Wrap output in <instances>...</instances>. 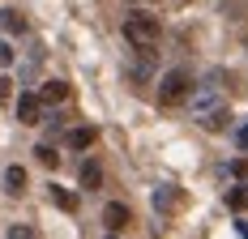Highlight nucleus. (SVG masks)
Segmentation results:
<instances>
[{
	"label": "nucleus",
	"instance_id": "f257e3e1",
	"mask_svg": "<svg viewBox=\"0 0 248 239\" xmlns=\"http://www.w3.org/2000/svg\"><path fill=\"white\" fill-rule=\"evenodd\" d=\"M158 34H163L158 17H150V13H128V22H124V39H128L137 51H154Z\"/></svg>",
	"mask_w": 248,
	"mask_h": 239
},
{
	"label": "nucleus",
	"instance_id": "f03ea898",
	"mask_svg": "<svg viewBox=\"0 0 248 239\" xmlns=\"http://www.w3.org/2000/svg\"><path fill=\"white\" fill-rule=\"evenodd\" d=\"M188 90H193L188 69H171V73H163V81H158V103L163 107H180L188 98Z\"/></svg>",
	"mask_w": 248,
	"mask_h": 239
},
{
	"label": "nucleus",
	"instance_id": "7ed1b4c3",
	"mask_svg": "<svg viewBox=\"0 0 248 239\" xmlns=\"http://www.w3.org/2000/svg\"><path fill=\"white\" fill-rule=\"evenodd\" d=\"M17 120H22V124H39V120H43V98L39 94H22L17 98Z\"/></svg>",
	"mask_w": 248,
	"mask_h": 239
},
{
	"label": "nucleus",
	"instance_id": "20e7f679",
	"mask_svg": "<svg viewBox=\"0 0 248 239\" xmlns=\"http://www.w3.org/2000/svg\"><path fill=\"white\" fill-rule=\"evenodd\" d=\"M103 222H107V231H124V226H128V205L111 201V205L103 209Z\"/></svg>",
	"mask_w": 248,
	"mask_h": 239
},
{
	"label": "nucleus",
	"instance_id": "39448f33",
	"mask_svg": "<svg viewBox=\"0 0 248 239\" xmlns=\"http://www.w3.org/2000/svg\"><path fill=\"white\" fill-rule=\"evenodd\" d=\"M0 30H4V34H22V30H26V17L17 13V9H0Z\"/></svg>",
	"mask_w": 248,
	"mask_h": 239
},
{
	"label": "nucleus",
	"instance_id": "423d86ee",
	"mask_svg": "<svg viewBox=\"0 0 248 239\" xmlns=\"http://www.w3.org/2000/svg\"><path fill=\"white\" fill-rule=\"evenodd\" d=\"M4 192H9V196H22V192H26V171L22 167L4 171Z\"/></svg>",
	"mask_w": 248,
	"mask_h": 239
},
{
	"label": "nucleus",
	"instance_id": "0eeeda50",
	"mask_svg": "<svg viewBox=\"0 0 248 239\" xmlns=\"http://www.w3.org/2000/svg\"><path fill=\"white\" fill-rule=\"evenodd\" d=\"M197 120L210 128V133H223V128H227V107H210V111H205V116H197Z\"/></svg>",
	"mask_w": 248,
	"mask_h": 239
},
{
	"label": "nucleus",
	"instance_id": "6e6552de",
	"mask_svg": "<svg viewBox=\"0 0 248 239\" xmlns=\"http://www.w3.org/2000/svg\"><path fill=\"white\" fill-rule=\"evenodd\" d=\"M227 209H235V214L248 209V184H235V188L227 192Z\"/></svg>",
	"mask_w": 248,
	"mask_h": 239
},
{
	"label": "nucleus",
	"instance_id": "1a4fd4ad",
	"mask_svg": "<svg viewBox=\"0 0 248 239\" xmlns=\"http://www.w3.org/2000/svg\"><path fill=\"white\" fill-rule=\"evenodd\" d=\"M64 141H69V149H90L94 145V128H73Z\"/></svg>",
	"mask_w": 248,
	"mask_h": 239
},
{
	"label": "nucleus",
	"instance_id": "9d476101",
	"mask_svg": "<svg viewBox=\"0 0 248 239\" xmlns=\"http://www.w3.org/2000/svg\"><path fill=\"white\" fill-rule=\"evenodd\" d=\"M39 98H43V103H64V98H69V86H64V81H47V86L39 90Z\"/></svg>",
	"mask_w": 248,
	"mask_h": 239
},
{
	"label": "nucleus",
	"instance_id": "9b49d317",
	"mask_svg": "<svg viewBox=\"0 0 248 239\" xmlns=\"http://www.w3.org/2000/svg\"><path fill=\"white\" fill-rule=\"evenodd\" d=\"M99 184H103L99 163H81V188H99Z\"/></svg>",
	"mask_w": 248,
	"mask_h": 239
},
{
	"label": "nucleus",
	"instance_id": "f8f14e48",
	"mask_svg": "<svg viewBox=\"0 0 248 239\" xmlns=\"http://www.w3.org/2000/svg\"><path fill=\"white\" fill-rule=\"evenodd\" d=\"M154 205H158V209H175V205H184V196L175 188H163V192H154Z\"/></svg>",
	"mask_w": 248,
	"mask_h": 239
},
{
	"label": "nucleus",
	"instance_id": "ddd939ff",
	"mask_svg": "<svg viewBox=\"0 0 248 239\" xmlns=\"http://www.w3.org/2000/svg\"><path fill=\"white\" fill-rule=\"evenodd\" d=\"M51 201H56L60 209H69V214H73V209H77V196H73V192H69V188H60V184L51 188Z\"/></svg>",
	"mask_w": 248,
	"mask_h": 239
},
{
	"label": "nucleus",
	"instance_id": "4468645a",
	"mask_svg": "<svg viewBox=\"0 0 248 239\" xmlns=\"http://www.w3.org/2000/svg\"><path fill=\"white\" fill-rule=\"evenodd\" d=\"M34 154H39V163H43V167H56V163H60V154H56L51 145H39Z\"/></svg>",
	"mask_w": 248,
	"mask_h": 239
},
{
	"label": "nucleus",
	"instance_id": "2eb2a0df",
	"mask_svg": "<svg viewBox=\"0 0 248 239\" xmlns=\"http://www.w3.org/2000/svg\"><path fill=\"white\" fill-rule=\"evenodd\" d=\"M231 175H235V179H248V158H235V163H231Z\"/></svg>",
	"mask_w": 248,
	"mask_h": 239
},
{
	"label": "nucleus",
	"instance_id": "dca6fc26",
	"mask_svg": "<svg viewBox=\"0 0 248 239\" xmlns=\"http://www.w3.org/2000/svg\"><path fill=\"white\" fill-rule=\"evenodd\" d=\"M9 239H39V235H34L30 226H13V231H9Z\"/></svg>",
	"mask_w": 248,
	"mask_h": 239
},
{
	"label": "nucleus",
	"instance_id": "f3484780",
	"mask_svg": "<svg viewBox=\"0 0 248 239\" xmlns=\"http://www.w3.org/2000/svg\"><path fill=\"white\" fill-rule=\"evenodd\" d=\"M0 64H13V47L9 43H0Z\"/></svg>",
	"mask_w": 248,
	"mask_h": 239
},
{
	"label": "nucleus",
	"instance_id": "a211bd4d",
	"mask_svg": "<svg viewBox=\"0 0 248 239\" xmlns=\"http://www.w3.org/2000/svg\"><path fill=\"white\" fill-rule=\"evenodd\" d=\"M235 141H240V149H248V124L240 128V133H235Z\"/></svg>",
	"mask_w": 248,
	"mask_h": 239
},
{
	"label": "nucleus",
	"instance_id": "6ab92c4d",
	"mask_svg": "<svg viewBox=\"0 0 248 239\" xmlns=\"http://www.w3.org/2000/svg\"><path fill=\"white\" fill-rule=\"evenodd\" d=\"M111 239H116V235H111Z\"/></svg>",
	"mask_w": 248,
	"mask_h": 239
}]
</instances>
